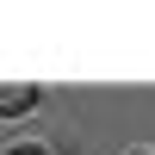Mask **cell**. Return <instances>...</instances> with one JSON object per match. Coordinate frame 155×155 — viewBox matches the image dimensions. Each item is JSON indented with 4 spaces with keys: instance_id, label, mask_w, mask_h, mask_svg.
<instances>
[{
    "instance_id": "obj_2",
    "label": "cell",
    "mask_w": 155,
    "mask_h": 155,
    "mask_svg": "<svg viewBox=\"0 0 155 155\" xmlns=\"http://www.w3.org/2000/svg\"><path fill=\"white\" fill-rule=\"evenodd\" d=\"M6 155H44V149H37V143H19V149H6Z\"/></svg>"
},
{
    "instance_id": "obj_1",
    "label": "cell",
    "mask_w": 155,
    "mask_h": 155,
    "mask_svg": "<svg viewBox=\"0 0 155 155\" xmlns=\"http://www.w3.org/2000/svg\"><path fill=\"white\" fill-rule=\"evenodd\" d=\"M37 106V87H0V118H25Z\"/></svg>"
}]
</instances>
